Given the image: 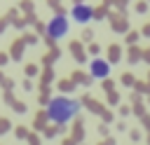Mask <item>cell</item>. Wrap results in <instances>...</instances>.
Wrapping results in <instances>:
<instances>
[{
  "mask_svg": "<svg viewBox=\"0 0 150 145\" xmlns=\"http://www.w3.org/2000/svg\"><path fill=\"white\" fill-rule=\"evenodd\" d=\"M77 110H80V103L77 101L66 98V96H56L47 105V117L52 122H56V124H66V122H70L77 115Z\"/></svg>",
  "mask_w": 150,
  "mask_h": 145,
  "instance_id": "obj_1",
  "label": "cell"
},
{
  "mask_svg": "<svg viewBox=\"0 0 150 145\" xmlns=\"http://www.w3.org/2000/svg\"><path fill=\"white\" fill-rule=\"evenodd\" d=\"M68 33V19L66 16H54L49 23H47V35L49 37H54V40H59V37H63Z\"/></svg>",
  "mask_w": 150,
  "mask_h": 145,
  "instance_id": "obj_2",
  "label": "cell"
},
{
  "mask_svg": "<svg viewBox=\"0 0 150 145\" xmlns=\"http://www.w3.org/2000/svg\"><path fill=\"white\" fill-rule=\"evenodd\" d=\"M89 70H91V77L103 80V77H108V72H110V63H108V61H103V58H94Z\"/></svg>",
  "mask_w": 150,
  "mask_h": 145,
  "instance_id": "obj_3",
  "label": "cell"
},
{
  "mask_svg": "<svg viewBox=\"0 0 150 145\" xmlns=\"http://www.w3.org/2000/svg\"><path fill=\"white\" fill-rule=\"evenodd\" d=\"M91 16H94V12H91L89 5H82V2H80V5L73 7V19H75L77 23H84V21H89Z\"/></svg>",
  "mask_w": 150,
  "mask_h": 145,
  "instance_id": "obj_4",
  "label": "cell"
},
{
  "mask_svg": "<svg viewBox=\"0 0 150 145\" xmlns=\"http://www.w3.org/2000/svg\"><path fill=\"white\" fill-rule=\"evenodd\" d=\"M12 56H14V58H19V56H21V44H19V42L14 44V51H12Z\"/></svg>",
  "mask_w": 150,
  "mask_h": 145,
  "instance_id": "obj_5",
  "label": "cell"
},
{
  "mask_svg": "<svg viewBox=\"0 0 150 145\" xmlns=\"http://www.w3.org/2000/svg\"><path fill=\"white\" fill-rule=\"evenodd\" d=\"M14 110H16V112H23L26 105H23V103H14Z\"/></svg>",
  "mask_w": 150,
  "mask_h": 145,
  "instance_id": "obj_6",
  "label": "cell"
},
{
  "mask_svg": "<svg viewBox=\"0 0 150 145\" xmlns=\"http://www.w3.org/2000/svg\"><path fill=\"white\" fill-rule=\"evenodd\" d=\"M61 89H63V91H70L73 87H70V82H61Z\"/></svg>",
  "mask_w": 150,
  "mask_h": 145,
  "instance_id": "obj_7",
  "label": "cell"
}]
</instances>
